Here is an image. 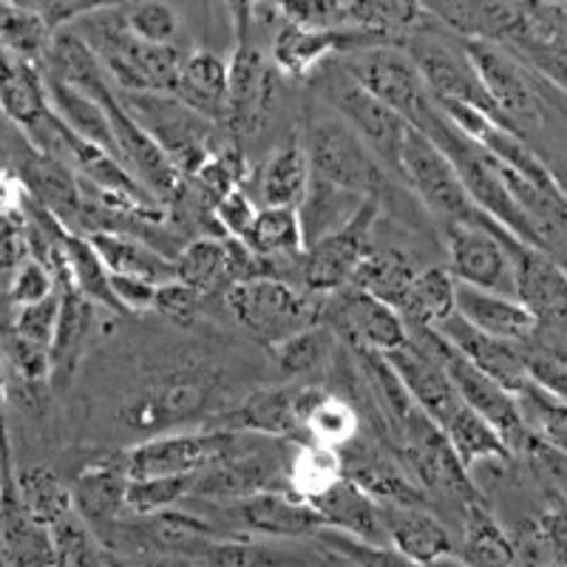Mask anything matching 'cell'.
I'll list each match as a JSON object with an SVG mask.
<instances>
[{
    "instance_id": "obj_1",
    "label": "cell",
    "mask_w": 567,
    "mask_h": 567,
    "mask_svg": "<svg viewBox=\"0 0 567 567\" xmlns=\"http://www.w3.org/2000/svg\"><path fill=\"white\" fill-rule=\"evenodd\" d=\"M225 372L213 363H174L151 374L116 409V429L128 437H159L185 432V425L219 417L230 398H225Z\"/></svg>"
},
{
    "instance_id": "obj_2",
    "label": "cell",
    "mask_w": 567,
    "mask_h": 567,
    "mask_svg": "<svg viewBox=\"0 0 567 567\" xmlns=\"http://www.w3.org/2000/svg\"><path fill=\"white\" fill-rule=\"evenodd\" d=\"M463 52L477 71L494 123L519 136L534 151L536 140L548 131V125L561 120L565 91L542 80L499 45L465 40Z\"/></svg>"
},
{
    "instance_id": "obj_3",
    "label": "cell",
    "mask_w": 567,
    "mask_h": 567,
    "mask_svg": "<svg viewBox=\"0 0 567 567\" xmlns=\"http://www.w3.org/2000/svg\"><path fill=\"white\" fill-rule=\"evenodd\" d=\"M71 29L94 52L109 83L120 94H174L185 52L176 45H154L134 38L125 27L120 3H103L97 12L80 18Z\"/></svg>"
},
{
    "instance_id": "obj_4",
    "label": "cell",
    "mask_w": 567,
    "mask_h": 567,
    "mask_svg": "<svg viewBox=\"0 0 567 567\" xmlns=\"http://www.w3.org/2000/svg\"><path fill=\"white\" fill-rule=\"evenodd\" d=\"M292 445L261 434L230 432L225 449L196 474H190L187 499L202 503H236L252 494L287 488Z\"/></svg>"
},
{
    "instance_id": "obj_5",
    "label": "cell",
    "mask_w": 567,
    "mask_h": 567,
    "mask_svg": "<svg viewBox=\"0 0 567 567\" xmlns=\"http://www.w3.org/2000/svg\"><path fill=\"white\" fill-rule=\"evenodd\" d=\"M316 91L323 105L338 120H343L349 131L367 145L378 165L389 176L400 179V154H403V142L409 134L406 120L354 83L336 58L316 69Z\"/></svg>"
},
{
    "instance_id": "obj_6",
    "label": "cell",
    "mask_w": 567,
    "mask_h": 567,
    "mask_svg": "<svg viewBox=\"0 0 567 567\" xmlns=\"http://www.w3.org/2000/svg\"><path fill=\"white\" fill-rule=\"evenodd\" d=\"M301 145L310 162L312 182L354 196H383L389 174L369 154L367 145L349 131V125L338 120L327 105L310 114Z\"/></svg>"
},
{
    "instance_id": "obj_7",
    "label": "cell",
    "mask_w": 567,
    "mask_h": 567,
    "mask_svg": "<svg viewBox=\"0 0 567 567\" xmlns=\"http://www.w3.org/2000/svg\"><path fill=\"white\" fill-rule=\"evenodd\" d=\"M236 9V45L227 63V111L221 128L233 140H247L265 131L276 105V80L267 54L252 38V7L239 3Z\"/></svg>"
},
{
    "instance_id": "obj_8",
    "label": "cell",
    "mask_w": 567,
    "mask_h": 567,
    "mask_svg": "<svg viewBox=\"0 0 567 567\" xmlns=\"http://www.w3.org/2000/svg\"><path fill=\"white\" fill-rule=\"evenodd\" d=\"M116 97L125 114L159 145L162 154L168 156L182 179H190L202 162L225 145L216 140V125L185 109L179 100L162 97V94H120V91Z\"/></svg>"
},
{
    "instance_id": "obj_9",
    "label": "cell",
    "mask_w": 567,
    "mask_h": 567,
    "mask_svg": "<svg viewBox=\"0 0 567 567\" xmlns=\"http://www.w3.org/2000/svg\"><path fill=\"white\" fill-rule=\"evenodd\" d=\"M225 303L241 329L270 349L321 321V296L272 278L227 287Z\"/></svg>"
},
{
    "instance_id": "obj_10",
    "label": "cell",
    "mask_w": 567,
    "mask_h": 567,
    "mask_svg": "<svg viewBox=\"0 0 567 567\" xmlns=\"http://www.w3.org/2000/svg\"><path fill=\"white\" fill-rule=\"evenodd\" d=\"M381 207V194L367 196L358 213L349 219V225H343L341 230L316 241V245L303 247L301 258H298V284H301L303 292L329 296V292L341 290L352 281L363 256L372 250V230L378 225Z\"/></svg>"
},
{
    "instance_id": "obj_11",
    "label": "cell",
    "mask_w": 567,
    "mask_h": 567,
    "mask_svg": "<svg viewBox=\"0 0 567 567\" xmlns=\"http://www.w3.org/2000/svg\"><path fill=\"white\" fill-rule=\"evenodd\" d=\"M400 182L423 202L425 210L437 216L440 225H471V221H477L480 210L465 194L452 162L445 159L437 145H432L414 128H409L403 154H400Z\"/></svg>"
},
{
    "instance_id": "obj_12",
    "label": "cell",
    "mask_w": 567,
    "mask_h": 567,
    "mask_svg": "<svg viewBox=\"0 0 567 567\" xmlns=\"http://www.w3.org/2000/svg\"><path fill=\"white\" fill-rule=\"evenodd\" d=\"M336 60L354 83L367 89L374 100L389 105L394 114L403 116L409 128H414L425 111L434 105L423 78L398 45H374V49H361V52Z\"/></svg>"
},
{
    "instance_id": "obj_13",
    "label": "cell",
    "mask_w": 567,
    "mask_h": 567,
    "mask_svg": "<svg viewBox=\"0 0 567 567\" xmlns=\"http://www.w3.org/2000/svg\"><path fill=\"white\" fill-rule=\"evenodd\" d=\"M338 336V341L349 343L352 352L389 354L406 347V323L392 307L378 298L354 290L352 284L341 290L321 296V321Z\"/></svg>"
},
{
    "instance_id": "obj_14",
    "label": "cell",
    "mask_w": 567,
    "mask_h": 567,
    "mask_svg": "<svg viewBox=\"0 0 567 567\" xmlns=\"http://www.w3.org/2000/svg\"><path fill=\"white\" fill-rule=\"evenodd\" d=\"M449 276L474 290L514 298V270L499 241V225L480 213L471 225H443ZM516 301V298H514Z\"/></svg>"
},
{
    "instance_id": "obj_15",
    "label": "cell",
    "mask_w": 567,
    "mask_h": 567,
    "mask_svg": "<svg viewBox=\"0 0 567 567\" xmlns=\"http://www.w3.org/2000/svg\"><path fill=\"white\" fill-rule=\"evenodd\" d=\"M190 503L210 508V516L205 519L225 516V523H230L236 534L250 530L265 539L296 542L316 536L323 528L316 508L292 491H267V494H252L236 503H202V499H190Z\"/></svg>"
},
{
    "instance_id": "obj_16",
    "label": "cell",
    "mask_w": 567,
    "mask_h": 567,
    "mask_svg": "<svg viewBox=\"0 0 567 567\" xmlns=\"http://www.w3.org/2000/svg\"><path fill=\"white\" fill-rule=\"evenodd\" d=\"M321 394V386H276L258 389L233 403L230 409L210 420V429H225V432H247L261 434V437L287 440V443H301L303 440V414L310 412L312 400Z\"/></svg>"
},
{
    "instance_id": "obj_17",
    "label": "cell",
    "mask_w": 567,
    "mask_h": 567,
    "mask_svg": "<svg viewBox=\"0 0 567 567\" xmlns=\"http://www.w3.org/2000/svg\"><path fill=\"white\" fill-rule=\"evenodd\" d=\"M534 74L565 91L567 7L565 3H519L516 23L499 45Z\"/></svg>"
},
{
    "instance_id": "obj_18",
    "label": "cell",
    "mask_w": 567,
    "mask_h": 567,
    "mask_svg": "<svg viewBox=\"0 0 567 567\" xmlns=\"http://www.w3.org/2000/svg\"><path fill=\"white\" fill-rule=\"evenodd\" d=\"M227 437L230 432L225 429L159 434V437L140 440L123 452H116V460L128 480L185 477L210 463L225 449Z\"/></svg>"
},
{
    "instance_id": "obj_19",
    "label": "cell",
    "mask_w": 567,
    "mask_h": 567,
    "mask_svg": "<svg viewBox=\"0 0 567 567\" xmlns=\"http://www.w3.org/2000/svg\"><path fill=\"white\" fill-rule=\"evenodd\" d=\"M499 241L514 270V298L536 318V323H565L567 278L565 267L548 252L523 245L499 227Z\"/></svg>"
},
{
    "instance_id": "obj_20",
    "label": "cell",
    "mask_w": 567,
    "mask_h": 567,
    "mask_svg": "<svg viewBox=\"0 0 567 567\" xmlns=\"http://www.w3.org/2000/svg\"><path fill=\"white\" fill-rule=\"evenodd\" d=\"M332 550L307 545L303 539H250V536H219L213 539L194 567H343Z\"/></svg>"
},
{
    "instance_id": "obj_21",
    "label": "cell",
    "mask_w": 567,
    "mask_h": 567,
    "mask_svg": "<svg viewBox=\"0 0 567 567\" xmlns=\"http://www.w3.org/2000/svg\"><path fill=\"white\" fill-rule=\"evenodd\" d=\"M374 45L386 43L361 29H310L284 23L272 40V63L290 78H303L332 60V54L343 58V54L374 49Z\"/></svg>"
},
{
    "instance_id": "obj_22",
    "label": "cell",
    "mask_w": 567,
    "mask_h": 567,
    "mask_svg": "<svg viewBox=\"0 0 567 567\" xmlns=\"http://www.w3.org/2000/svg\"><path fill=\"white\" fill-rule=\"evenodd\" d=\"M7 174L18 179L27 199L43 207L45 213H52L54 219L69 233L74 230L80 216V202H83V187H80V179L65 165L54 162L52 156L38 154L23 140V151H18L12 171H7Z\"/></svg>"
},
{
    "instance_id": "obj_23",
    "label": "cell",
    "mask_w": 567,
    "mask_h": 567,
    "mask_svg": "<svg viewBox=\"0 0 567 567\" xmlns=\"http://www.w3.org/2000/svg\"><path fill=\"white\" fill-rule=\"evenodd\" d=\"M445 341L452 343L471 367H477L485 378L503 386L511 398L523 392L528 386V374H525L523 361H519V349L516 343L496 341V338L483 336L477 329H471L468 323L460 321L457 316L445 318L440 327H434Z\"/></svg>"
},
{
    "instance_id": "obj_24",
    "label": "cell",
    "mask_w": 567,
    "mask_h": 567,
    "mask_svg": "<svg viewBox=\"0 0 567 567\" xmlns=\"http://www.w3.org/2000/svg\"><path fill=\"white\" fill-rule=\"evenodd\" d=\"M454 316L483 336L505 343H523L534 336L536 318L514 298L474 290L454 281Z\"/></svg>"
},
{
    "instance_id": "obj_25",
    "label": "cell",
    "mask_w": 567,
    "mask_h": 567,
    "mask_svg": "<svg viewBox=\"0 0 567 567\" xmlns=\"http://www.w3.org/2000/svg\"><path fill=\"white\" fill-rule=\"evenodd\" d=\"M125 488H128V477L116 454L89 463L69 485L71 511L91 530L103 528L125 516Z\"/></svg>"
},
{
    "instance_id": "obj_26",
    "label": "cell",
    "mask_w": 567,
    "mask_h": 567,
    "mask_svg": "<svg viewBox=\"0 0 567 567\" xmlns=\"http://www.w3.org/2000/svg\"><path fill=\"white\" fill-rule=\"evenodd\" d=\"M381 519L389 548L409 556L417 565H432L434 559L454 550L449 528L429 508L381 503Z\"/></svg>"
},
{
    "instance_id": "obj_27",
    "label": "cell",
    "mask_w": 567,
    "mask_h": 567,
    "mask_svg": "<svg viewBox=\"0 0 567 567\" xmlns=\"http://www.w3.org/2000/svg\"><path fill=\"white\" fill-rule=\"evenodd\" d=\"M316 514L321 516L323 528L338 530L352 539L369 542V545H386V530L381 519V503H374L367 491H361L347 477L338 480L329 491L310 499Z\"/></svg>"
},
{
    "instance_id": "obj_28",
    "label": "cell",
    "mask_w": 567,
    "mask_h": 567,
    "mask_svg": "<svg viewBox=\"0 0 567 567\" xmlns=\"http://www.w3.org/2000/svg\"><path fill=\"white\" fill-rule=\"evenodd\" d=\"M171 97L179 100L194 114L205 116L207 123L225 125L227 63L219 54L207 52V49L185 52Z\"/></svg>"
},
{
    "instance_id": "obj_29",
    "label": "cell",
    "mask_w": 567,
    "mask_h": 567,
    "mask_svg": "<svg viewBox=\"0 0 567 567\" xmlns=\"http://www.w3.org/2000/svg\"><path fill=\"white\" fill-rule=\"evenodd\" d=\"M58 287L60 316L58 327H54V338L49 343V383L60 392V389L69 386L71 374H74L80 358H83L85 341H89L94 318H97V307L83 301L71 284H58Z\"/></svg>"
},
{
    "instance_id": "obj_30",
    "label": "cell",
    "mask_w": 567,
    "mask_h": 567,
    "mask_svg": "<svg viewBox=\"0 0 567 567\" xmlns=\"http://www.w3.org/2000/svg\"><path fill=\"white\" fill-rule=\"evenodd\" d=\"M83 239L89 241L91 250L97 252L109 276L140 278V281L156 284V287L174 281V261L165 252L134 239V236H125V233H91Z\"/></svg>"
},
{
    "instance_id": "obj_31",
    "label": "cell",
    "mask_w": 567,
    "mask_h": 567,
    "mask_svg": "<svg viewBox=\"0 0 567 567\" xmlns=\"http://www.w3.org/2000/svg\"><path fill=\"white\" fill-rule=\"evenodd\" d=\"M0 109L20 128H29L49 111L40 65L0 52Z\"/></svg>"
},
{
    "instance_id": "obj_32",
    "label": "cell",
    "mask_w": 567,
    "mask_h": 567,
    "mask_svg": "<svg viewBox=\"0 0 567 567\" xmlns=\"http://www.w3.org/2000/svg\"><path fill=\"white\" fill-rule=\"evenodd\" d=\"M394 312L406 327H440L445 318L454 316V278L445 267L417 270Z\"/></svg>"
},
{
    "instance_id": "obj_33",
    "label": "cell",
    "mask_w": 567,
    "mask_h": 567,
    "mask_svg": "<svg viewBox=\"0 0 567 567\" xmlns=\"http://www.w3.org/2000/svg\"><path fill=\"white\" fill-rule=\"evenodd\" d=\"M45 97H49V109L60 116V123L71 131V134H78L80 140L91 142V145H97L100 151H105L109 156L116 159V142L114 134H111V123L109 114H105L103 105L97 100L85 97L80 91L69 89V85L52 83V80H45Z\"/></svg>"
},
{
    "instance_id": "obj_34",
    "label": "cell",
    "mask_w": 567,
    "mask_h": 567,
    "mask_svg": "<svg viewBox=\"0 0 567 567\" xmlns=\"http://www.w3.org/2000/svg\"><path fill=\"white\" fill-rule=\"evenodd\" d=\"M516 349H519V361L528 381L554 398L565 400V323H536L534 336L516 343Z\"/></svg>"
},
{
    "instance_id": "obj_35",
    "label": "cell",
    "mask_w": 567,
    "mask_h": 567,
    "mask_svg": "<svg viewBox=\"0 0 567 567\" xmlns=\"http://www.w3.org/2000/svg\"><path fill=\"white\" fill-rule=\"evenodd\" d=\"M363 199H367V196L347 194V190H336V187L310 179L307 196H303L301 205L296 207L303 247L316 245V241L327 239V236L341 230L343 225H349V219L358 213Z\"/></svg>"
},
{
    "instance_id": "obj_36",
    "label": "cell",
    "mask_w": 567,
    "mask_h": 567,
    "mask_svg": "<svg viewBox=\"0 0 567 567\" xmlns=\"http://www.w3.org/2000/svg\"><path fill=\"white\" fill-rule=\"evenodd\" d=\"M310 187V162L301 142H287L267 159L258 176V194L265 207H290L296 210Z\"/></svg>"
},
{
    "instance_id": "obj_37",
    "label": "cell",
    "mask_w": 567,
    "mask_h": 567,
    "mask_svg": "<svg viewBox=\"0 0 567 567\" xmlns=\"http://www.w3.org/2000/svg\"><path fill=\"white\" fill-rule=\"evenodd\" d=\"M417 267L412 265V258L406 252H400L398 247H372V250L363 256V261L358 265L352 276L354 290L367 292V296L378 298L386 307H398V301L406 292L409 281L414 278Z\"/></svg>"
},
{
    "instance_id": "obj_38",
    "label": "cell",
    "mask_w": 567,
    "mask_h": 567,
    "mask_svg": "<svg viewBox=\"0 0 567 567\" xmlns=\"http://www.w3.org/2000/svg\"><path fill=\"white\" fill-rule=\"evenodd\" d=\"M363 425L358 409L349 403L347 398L329 394L321 389L316 400H312L310 412L303 414V440L301 443L323 445L332 452H343L352 440L361 437Z\"/></svg>"
},
{
    "instance_id": "obj_39",
    "label": "cell",
    "mask_w": 567,
    "mask_h": 567,
    "mask_svg": "<svg viewBox=\"0 0 567 567\" xmlns=\"http://www.w3.org/2000/svg\"><path fill=\"white\" fill-rule=\"evenodd\" d=\"M14 491L23 511L43 528H52L65 514H71L69 485L49 465H29V468L14 471Z\"/></svg>"
},
{
    "instance_id": "obj_40",
    "label": "cell",
    "mask_w": 567,
    "mask_h": 567,
    "mask_svg": "<svg viewBox=\"0 0 567 567\" xmlns=\"http://www.w3.org/2000/svg\"><path fill=\"white\" fill-rule=\"evenodd\" d=\"M463 556L471 567H516L514 548L483 499L463 508Z\"/></svg>"
},
{
    "instance_id": "obj_41",
    "label": "cell",
    "mask_w": 567,
    "mask_h": 567,
    "mask_svg": "<svg viewBox=\"0 0 567 567\" xmlns=\"http://www.w3.org/2000/svg\"><path fill=\"white\" fill-rule=\"evenodd\" d=\"M338 352H341V341H338L336 332L329 327H323V323L301 329V332H296L292 338H287V341L272 347L278 369H281L284 374H290V378L327 372V369L338 361Z\"/></svg>"
},
{
    "instance_id": "obj_42",
    "label": "cell",
    "mask_w": 567,
    "mask_h": 567,
    "mask_svg": "<svg viewBox=\"0 0 567 567\" xmlns=\"http://www.w3.org/2000/svg\"><path fill=\"white\" fill-rule=\"evenodd\" d=\"M225 239H219V236H202V239L187 241L174 256V281L185 284V287H190V290L205 298L219 290L225 292Z\"/></svg>"
},
{
    "instance_id": "obj_43",
    "label": "cell",
    "mask_w": 567,
    "mask_h": 567,
    "mask_svg": "<svg viewBox=\"0 0 567 567\" xmlns=\"http://www.w3.org/2000/svg\"><path fill=\"white\" fill-rule=\"evenodd\" d=\"M241 241L261 258L292 261L303 252L298 213L290 207H261V210H256V219H252L250 230Z\"/></svg>"
},
{
    "instance_id": "obj_44",
    "label": "cell",
    "mask_w": 567,
    "mask_h": 567,
    "mask_svg": "<svg viewBox=\"0 0 567 567\" xmlns=\"http://www.w3.org/2000/svg\"><path fill=\"white\" fill-rule=\"evenodd\" d=\"M65 267H69V284L83 301H89L91 307L116 312V316H125V310L111 292L109 270L103 267L97 252L91 250L83 236L69 230H65Z\"/></svg>"
},
{
    "instance_id": "obj_45",
    "label": "cell",
    "mask_w": 567,
    "mask_h": 567,
    "mask_svg": "<svg viewBox=\"0 0 567 567\" xmlns=\"http://www.w3.org/2000/svg\"><path fill=\"white\" fill-rule=\"evenodd\" d=\"M52 29L32 9V3H0V52L40 65Z\"/></svg>"
},
{
    "instance_id": "obj_46",
    "label": "cell",
    "mask_w": 567,
    "mask_h": 567,
    "mask_svg": "<svg viewBox=\"0 0 567 567\" xmlns=\"http://www.w3.org/2000/svg\"><path fill=\"white\" fill-rule=\"evenodd\" d=\"M343 480V463L341 454L332 449L312 443H296L292 445L290 471H287V488L301 499H316L323 491Z\"/></svg>"
},
{
    "instance_id": "obj_47",
    "label": "cell",
    "mask_w": 567,
    "mask_h": 567,
    "mask_svg": "<svg viewBox=\"0 0 567 567\" xmlns=\"http://www.w3.org/2000/svg\"><path fill=\"white\" fill-rule=\"evenodd\" d=\"M52 534L54 561L58 567H116L109 550L100 545L94 530L80 519L74 511L49 528Z\"/></svg>"
},
{
    "instance_id": "obj_48",
    "label": "cell",
    "mask_w": 567,
    "mask_h": 567,
    "mask_svg": "<svg viewBox=\"0 0 567 567\" xmlns=\"http://www.w3.org/2000/svg\"><path fill=\"white\" fill-rule=\"evenodd\" d=\"M190 494V474L185 477H156V480H128L125 488V514L148 516L159 511L179 508Z\"/></svg>"
},
{
    "instance_id": "obj_49",
    "label": "cell",
    "mask_w": 567,
    "mask_h": 567,
    "mask_svg": "<svg viewBox=\"0 0 567 567\" xmlns=\"http://www.w3.org/2000/svg\"><path fill=\"white\" fill-rule=\"evenodd\" d=\"M123 20L134 38L154 45H174L179 34V14L171 3L159 0H142V3H120Z\"/></svg>"
},
{
    "instance_id": "obj_50",
    "label": "cell",
    "mask_w": 567,
    "mask_h": 567,
    "mask_svg": "<svg viewBox=\"0 0 567 567\" xmlns=\"http://www.w3.org/2000/svg\"><path fill=\"white\" fill-rule=\"evenodd\" d=\"M316 539L321 542L323 548L332 550L338 559L347 561L349 567H423L409 559V556L389 548V545H369V542L352 539V536H343L338 530L321 528Z\"/></svg>"
},
{
    "instance_id": "obj_51",
    "label": "cell",
    "mask_w": 567,
    "mask_h": 567,
    "mask_svg": "<svg viewBox=\"0 0 567 567\" xmlns=\"http://www.w3.org/2000/svg\"><path fill=\"white\" fill-rule=\"evenodd\" d=\"M60 316V287L45 298V301L32 303V307H20L18 316H14L9 332L20 338V341L32 343L49 352V343L54 338V327H58Z\"/></svg>"
},
{
    "instance_id": "obj_52",
    "label": "cell",
    "mask_w": 567,
    "mask_h": 567,
    "mask_svg": "<svg viewBox=\"0 0 567 567\" xmlns=\"http://www.w3.org/2000/svg\"><path fill=\"white\" fill-rule=\"evenodd\" d=\"M58 290V281L43 265L27 258L18 270L12 272V281H9V303L12 307H32V303L45 301V298L52 296Z\"/></svg>"
},
{
    "instance_id": "obj_53",
    "label": "cell",
    "mask_w": 567,
    "mask_h": 567,
    "mask_svg": "<svg viewBox=\"0 0 567 567\" xmlns=\"http://www.w3.org/2000/svg\"><path fill=\"white\" fill-rule=\"evenodd\" d=\"M202 301H205V296L194 292L190 287H185V284L179 281H168L156 287L154 307H151V310L165 316L171 323H176V327H190V323L199 318Z\"/></svg>"
},
{
    "instance_id": "obj_54",
    "label": "cell",
    "mask_w": 567,
    "mask_h": 567,
    "mask_svg": "<svg viewBox=\"0 0 567 567\" xmlns=\"http://www.w3.org/2000/svg\"><path fill=\"white\" fill-rule=\"evenodd\" d=\"M252 219H256V207H252L250 196L241 187L227 194L219 205L213 207V221H216V227H219L225 239H245Z\"/></svg>"
},
{
    "instance_id": "obj_55",
    "label": "cell",
    "mask_w": 567,
    "mask_h": 567,
    "mask_svg": "<svg viewBox=\"0 0 567 567\" xmlns=\"http://www.w3.org/2000/svg\"><path fill=\"white\" fill-rule=\"evenodd\" d=\"M27 258V221H23V210H20L14 216L0 219V276H12Z\"/></svg>"
},
{
    "instance_id": "obj_56",
    "label": "cell",
    "mask_w": 567,
    "mask_h": 567,
    "mask_svg": "<svg viewBox=\"0 0 567 567\" xmlns=\"http://www.w3.org/2000/svg\"><path fill=\"white\" fill-rule=\"evenodd\" d=\"M111 278V292L120 301L125 312H142L154 307V292L156 284L140 281V278H123V276H109Z\"/></svg>"
},
{
    "instance_id": "obj_57",
    "label": "cell",
    "mask_w": 567,
    "mask_h": 567,
    "mask_svg": "<svg viewBox=\"0 0 567 567\" xmlns=\"http://www.w3.org/2000/svg\"><path fill=\"white\" fill-rule=\"evenodd\" d=\"M7 403H9V383L7 372H3V358H0V471H3V485L14 483V463H12V443H9V420H7Z\"/></svg>"
},
{
    "instance_id": "obj_58",
    "label": "cell",
    "mask_w": 567,
    "mask_h": 567,
    "mask_svg": "<svg viewBox=\"0 0 567 567\" xmlns=\"http://www.w3.org/2000/svg\"><path fill=\"white\" fill-rule=\"evenodd\" d=\"M23 210V187L9 174H0V219Z\"/></svg>"
},
{
    "instance_id": "obj_59",
    "label": "cell",
    "mask_w": 567,
    "mask_h": 567,
    "mask_svg": "<svg viewBox=\"0 0 567 567\" xmlns=\"http://www.w3.org/2000/svg\"><path fill=\"white\" fill-rule=\"evenodd\" d=\"M0 483H3V471H0Z\"/></svg>"
}]
</instances>
